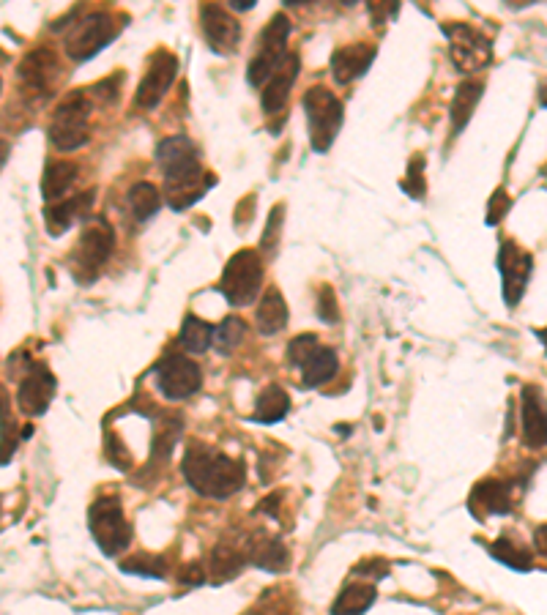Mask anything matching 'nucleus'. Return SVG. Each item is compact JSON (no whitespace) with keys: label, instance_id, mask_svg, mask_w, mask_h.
Returning a JSON list of instances; mask_svg holds the SVG:
<instances>
[{"label":"nucleus","instance_id":"f257e3e1","mask_svg":"<svg viewBox=\"0 0 547 615\" xmlns=\"http://www.w3.org/2000/svg\"><path fill=\"white\" fill-rule=\"evenodd\" d=\"M156 162L165 173V200L173 211H186L189 205H195L200 197L206 195L211 186L217 184L214 175L203 170L197 145L186 137H165L156 145Z\"/></svg>","mask_w":547,"mask_h":615},{"label":"nucleus","instance_id":"f03ea898","mask_svg":"<svg viewBox=\"0 0 547 615\" xmlns=\"http://www.w3.org/2000/svg\"><path fill=\"white\" fill-rule=\"evenodd\" d=\"M181 471H184L186 484L197 495L214 498V501H225L247 484V465L244 462L233 460L228 454L200 441H192L186 446Z\"/></svg>","mask_w":547,"mask_h":615},{"label":"nucleus","instance_id":"7ed1b4c3","mask_svg":"<svg viewBox=\"0 0 547 615\" xmlns=\"http://www.w3.org/2000/svg\"><path fill=\"white\" fill-rule=\"evenodd\" d=\"M93 102L91 88L74 91L55 107L50 123V143L58 151H77L91 140V123H93Z\"/></svg>","mask_w":547,"mask_h":615},{"label":"nucleus","instance_id":"20e7f679","mask_svg":"<svg viewBox=\"0 0 547 615\" xmlns=\"http://www.w3.org/2000/svg\"><path fill=\"white\" fill-rule=\"evenodd\" d=\"M115 249V230L107 219H88L83 227V236L77 241L72 252V271L77 282L91 285L93 279L102 274L107 260Z\"/></svg>","mask_w":547,"mask_h":615},{"label":"nucleus","instance_id":"39448f33","mask_svg":"<svg viewBox=\"0 0 547 615\" xmlns=\"http://www.w3.org/2000/svg\"><path fill=\"white\" fill-rule=\"evenodd\" d=\"M304 113H307V126H310V145L312 151L326 154L345 121V107L342 102L323 85H315L310 91L304 93Z\"/></svg>","mask_w":547,"mask_h":615},{"label":"nucleus","instance_id":"423d86ee","mask_svg":"<svg viewBox=\"0 0 547 615\" xmlns=\"http://www.w3.org/2000/svg\"><path fill=\"white\" fill-rule=\"evenodd\" d=\"M88 525H91L93 542L99 544L104 555L124 553L132 544V525L126 523L121 501L115 495H102L91 503Z\"/></svg>","mask_w":547,"mask_h":615},{"label":"nucleus","instance_id":"0eeeda50","mask_svg":"<svg viewBox=\"0 0 547 615\" xmlns=\"http://www.w3.org/2000/svg\"><path fill=\"white\" fill-rule=\"evenodd\" d=\"M263 287V260L255 249H241L230 257L219 279V290L233 307H247L260 296Z\"/></svg>","mask_w":547,"mask_h":615},{"label":"nucleus","instance_id":"6e6552de","mask_svg":"<svg viewBox=\"0 0 547 615\" xmlns=\"http://www.w3.org/2000/svg\"><path fill=\"white\" fill-rule=\"evenodd\" d=\"M288 36H290V20L285 14H274L269 25L263 28L258 39V52L249 61L247 82L252 88H263L271 74L277 72V66L282 58L288 55Z\"/></svg>","mask_w":547,"mask_h":615},{"label":"nucleus","instance_id":"1a4fd4ad","mask_svg":"<svg viewBox=\"0 0 547 615\" xmlns=\"http://www.w3.org/2000/svg\"><path fill=\"white\" fill-rule=\"evenodd\" d=\"M118 33H121L118 17H113L110 11H93L77 22L72 33L66 36V52L77 63L91 61L93 55H99Z\"/></svg>","mask_w":547,"mask_h":615},{"label":"nucleus","instance_id":"9d476101","mask_svg":"<svg viewBox=\"0 0 547 615\" xmlns=\"http://www.w3.org/2000/svg\"><path fill=\"white\" fill-rule=\"evenodd\" d=\"M444 33L449 39V58L460 72H482L493 63V41L487 39L482 31H476L474 25L446 22Z\"/></svg>","mask_w":547,"mask_h":615},{"label":"nucleus","instance_id":"9b49d317","mask_svg":"<svg viewBox=\"0 0 547 615\" xmlns=\"http://www.w3.org/2000/svg\"><path fill=\"white\" fill-rule=\"evenodd\" d=\"M159 391L165 394V400H189L192 394L203 386V369L195 361L186 359L184 353H167L154 369Z\"/></svg>","mask_w":547,"mask_h":615},{"label":"nucleus","instance_id":"f8f14e48","mask_svg":"<svg viewBox=\"0 0 547 615\" xmlns=\"http://www.w3.org/2000/svg\"><path fill=\"white\" fill-rule=\"evenodd\" d=\"M17 77L22 96H28L31 102H47L58 80V55L50 47H36L20 61Z\"/></svg>","mask_w":547,"mask_h":615},{"label":"nucleus","instance_id":"ddd939ff","mask_svg":"<svg viewBox=\"0 0 547 615\" xmlns=\"http://www.w3.org/2000/svg\"><path fill=\"white\" fill-rule=\"evenodd\" d=\"M55 389H58V380L50 372V367L44 361H31L25 378L20 380V389H17V408L22 410V416H28V419L44 416L52 397H55Z\"/></svg>","mask_w":547,"mask_h":615},{"label":"nucleus","instance_id":"4468645a","mask_svg":"<svg viewBox=\"0 0 547 615\" xmlns=\"http://www.w3.org/2000/svg\"><path fill=\"white\" fill-rule=\"evenodd\" d=\"M178 74V58L170 50H156L148 58V69H145L143 80L137 85L135 102L143 110H154L159 102L165 99V93L170 91V85L176 82Z\"/></svg>","mask_w":547,"mask_h":615},{"label":"nucleus","instance_id":"2eb2a0df","mask_svg":"<svg viewBox=\"0 0 547 615\" xmlns=\"http://www.w3.org/2000/svg\"><path fill=\"white\" fill-rule=\"evenodd\" d=\"M498 271H501V282H504V301L509 307H517L526 293L528 279L534 274V257L528 255L526 249H520L515 241L504 238L501 249H498Z\"/></svg>","mask_w":547,"mask_h":615},{"label":"nucleus","instance_id":"dca6fc26","mask_svg":"<svg viewBox=\"0 0 547 615\" xmlns=\"http://www.w3.org/2000/svg\"><path fill=\"white\" fill-rule=\"evenodd\" d=\"M200 25L208 47L217 55H233L241 44V22L230 14V9L219 3H203L200 6Z\"/></svg>","mask_w":547,"mask_h":615},{"label":"nucleus","instance_id":"f3484780","mask_svg":"<svg viewBox=\"0 0 547 615\" xmlns=\"http://www.w3.org/2000/svg\"><path fill=\"white\" fill-rule=\"evenodd\" d=\"M299 66L301 58L296 52H288V55L282 58V63L277 66V72L271 74L269 80H266V85L260 88V107H263V113L269 115L282 113V107H285L290 99V88H293V82L299 77Z\"/></svg>","mask_w":547,"mask_h":615},{"label":"nucleus","instance_id":"a211bd4d","mask_svg":"<svg viewBox=\"0 0 547 615\" xmlns=\"http://www.w3.org/2000/svg\"><path fill=\"white\" fill-rule=\"evenodd\" d=\"M378 55V47L372 44H348V47H340L331 55V77L340 85H348V82L359 80L367 74V69L375 61Z\"/></svg>","mask_w":547,"mask_h":615},{"label":"nucleus","instance_id":"6ab92c4d","mask_svg":"<svg viewBox=\"0 0 547 615\" xmlns=\"http://www.w3.org/2000/svg\"><path fill=\"white\" fill-rule=\"evenodd\" d=\"M93 197H96V189H88L83 195L47 205V208H44L47 233H50L52 238H61L69 227H74V222H80V219L88 216V211H91L93 205Z\"/></svg>","mask_w":547,"mask_h":615},{"label":"nucleus","instance_id":"aec40b11","mask_svg":"<svg viewBox=\"0 0 547 615\" xmlns=\"http://www.w3.org/2000/svg\"><path fill=\"white\" fill-rule=\"evenodd\" d=\"M512 490L515 484L512 482H482L476 484L474 492H471V501H468V509L476 514V517H485V514H509L512 512Z\"/></svg>","mask_w":547,"mask_h":615},{"label":"nucleus","instance_id":"412c9836","mask_svg":"<svg viewBox=\"0 0 547 615\" xmlns=\"http://www.w3.org/2000/svg\"><path fill=\"white\" fill-rule=\"evenodd\" d=\"M520 400H523V441H526L528 449H542L547 441L542 389H537V386H526Z\"/></svg>","mask_w":547,"mask_h":615},{"label":"nucleus","instance_id":"4be33fe9","mask_svg":"<svg viewBox=\"0 0 547 615\" xmlns=\"http://www.w3.org/2000/svg\"><path fill=\"white\" fill-rule=\"evenodd\" d=\"M296 367L301 369V383H304V389H320V386H326V383L337 375L340 359H337V353L331 348L318 345V348L310 350Z\"/></svg>","mask_w":547,"mask_h":615},{"label":"nucleus","instance_id":"5701e85b","mask_svg":"<svg viewBox=\"0 0 547 615\" xmlns=\"http://www.w3.org/2000/svg\"><path fill=\"white\" fill-rule=\"evenodd\" d=\"M255 326H258L263 337H274L288 326V304L279 293V287H266V293H263L258 304V312H255Z\"/></svg>","mask_w":547,"mask_h":615},{"label":"nucleus","instance_id":"b1692460","mask_svg":"<svg viewBox=\"0 0 547 615\" xmlns=\"http://www.w3.org/2000/svg\"><path fill=\"white\" fill-rule=\"evenodd\" d=\"M77 175H80V167L74 162H66V159L47 164V170L42 175V195L47 205L61 203L77 184Z\"/></svg>","mask_w":547,"mask_h":615},{"label":"nucleus","instance_id":"393cba45","mask_svg":"<svg viewBox=\"0 0 547 615\" xmlns=\"http://www.w3.org/2000/svg\"><path fill=\"white\" fill-rule=\"evenodd\" d=\"M247 564L266 569V572H282V569H288L290 553L288 547L279 539H274V536H255L249 542Z\"/></svg>","mask_w":547,"mask_h":615},{"label":"nucleus","instance_id":"a878e982","mask_svg":"<svg viewBox=\"0 0 547 615\" xmlns=\"http://www.w3.org/2000/svg\"><path fill=\"white\" fill-rule=\"evenodd\" d=\"M247 566V555L236 550L233 544H217L211 550V558H208V572L206 577H211V583H228L233 577L241 574V569Z\"/></svg>","mask_w":547,"mask_h":615},{"label":"nucleus","instance_id":"bb28decb","mask_svg":"<svg viewBox=\"0 0 547 615\" xmlns=\"http://www.w3.org/2000/svg\"><path fill=\"white\" fill-rule=\"evenodd\" d=\"M126 205L135 216V222H148L151 216H156L162 211V195L151 181H137L129 192H126Z\"/></svg>","mask_w":547,"mask_h":615},{"label":"nucleus","instance_id":"cd10ccee","mask_svg":"<svg viewBox=\"0 0 547 615\" xmlns=\"http://www.w3.org/2000/svg\"><path fill=\"white\" fill-rule=\"evenodd\" d=\"M375 585L351 583L345 585L337 596V602L331 607V615H364L375 605Z\"/></svg>","mask_w":547,"mask_h":615},{"label":"nucleus","instance_id":"c85d7f7f","mask_svg":"<svg viewBox=\"0 0 547 615\" xmlns=\"http://www.w3.org/2000/svg\"><path fill=\"white\" fill-rule=\"evenodd\" d=\"M482 91H485V85H482V82L468 80V82H463V85H457L455 99H452V110H449V118H452V126H455L457 134L463 132L465 123L471 121L476 104H479V99H482Z\"/></svg>","mask_w":547,"mask_h":615},{"label":"nucleus","instance_id":"c756f323","mask_svg":"<svg viewBox=\"0 0 547 615\" xmlns=\"http://www.w3.org/2000/svg\"><path fill=\"white\" fill-rule=\"evenodd\" d=\"M290 397L282 386H269L260 391L258 402H255V421L260 424H277L288 416Z\"/></svg>","mask_w":547,"mask_h":615},{"label":"nucleus","instance_id":"7c9ffc66","mask_svg":"<svg viewBox=\"0 0 547 615\" xmlns=\"http://www.w3.org/2000/svg\"><path fill=\"white\" fill-rule=\"evenodd\" d=\"M214 339V326L206 323L197 315H186L184 323H181V334H178V342L186 353H206L208 345Z\"/></svg>","mask_w":547,"mask_h":615},{"label":"nucleus","instance_id":"2f4dec72","mask_svg":"<svg viewBox=\"0 0 547 615\" xmlns=\"http://www.w3.org/2000/svg\"><path fill=\"white\" fill-rule=\"evenodd\" d=\"M121 572L137 574V577H154V580H165L170 572V561L165 555H151V553H135L121 561Z\"/></svg>","mask_w":547,"mask_h":615},{"label":"nucleus","instance_id":"473e14b6","mask_svg":"<svg viewBox=\"0 0 547 615\" xmlns=\"http://www.w3.org/2000/svg\"><path fill=\"white\" fill-rule=\"evenodd\" d=\"M490 555L504 566H509V569H515V572H531V569H534L531 553L523 550L517 542H512V539H506V536H501L498 542L490 544Z\"/></svg>","mask_w":547,"mask_h":615},{"label":"nucleus","instance_id":"72a5a7b5","mask_svg":"<svg viewBox=\"0 0 547 615\" xmlns=\"http://www.w3.org/2000/svg\"><path fill=\"white\" fill-rule=\"evenodd\" d=\"M244 337H247V323L236 318V315H230L219 326H214L211 345H217V350H222V353H230V350H236L244 342Z\"/></svg>","mask_w":547,"mask_h":615},{"label":"nucleus","instance_id":"f704fd0d","mask_svg":"<svg viewBox=\"0 0 547 615\" xmlns=\"http://www.w3.org/2000/svg\"><path fill=\"white\" fill-rule=\"evenodd\" d=\"M9 424V402H6V394L0 389V465H6V460L14 454V446H17V441L9 438Z\"/></svg>","mask_w":547,"mask_h":615},{"label":"nucleus","instance_id":"c9c22d12","mask_svg":"<svg viewBox=\"0 0 547 615\" xmlns=\"http://www.w3.org/2000/svg\"><path fill=\"white\" fill-rule=\"evenodd\" d=\"M403 189L413 197V200H422V195H424V159L422 156H416V159L408 164Z\"/></svg>","mask_w":547,"mask_h":615},{"label":"nucleus","instance_id":"e433bc0d","mask_svg":"<svg viewBox=\"0 0 547 615\" xmlns=\"http://www.w3.org/2000/svg\"><path fill=\"white\" fill-rule=\"evenodd\" d=\"M318 318L323 323H337L340 320V304L334 296V287L323 285L318 293Z\"/></svg>","mask_w":547,"mask_h":615},{"label":"nucleus","instance_id":"4c0bfd02","mask_svg":"<svg viewBox=\"0 0 547 615\" xmlns=\"http://www.w3.org/2000/svg\"><path fill=\"white\" fill-rule=\"evenodd\" d=\"M320 345V339L315 337V334H301V337L296 339H290V345H288V361L296 367L310 350H315Z\"/></svg>","mask_w":547,"mask_h":615},{"label":"nucleus","instance_id":"58836bf2","mask_svg":"<svg viewBox=\"0 0 547 615\" xmlns=\"http://www.w3.org/2000/svg\"><path fill=\"white\" fill-rule=\"evenodd\" d=\"M509 208H512V200L506 195V189H496L493 197H490V205H487V225L496 227L498 222L504 219Z\"/></svg>","mask_w":547,"mask_h":615},{"label":"nucleus","instance_id":"ea45409f","mask_svg":"<svg viewBox=\"0 0 547 615\" xmlns=\"http://www.w3.org/2000/svg\"><path fill=\"white\" fill-rule=\"evenodd\" d=\"M107 454H110V460H113L115 468H124V471L132 468V457H129V451H126L124 443L115 438L113 432H107Z\"/></svg>","mask_w":547,"mask_h":615},{"label":"nucleus","instance_id":"a19ab883","mask_svg":"<svg viewBox=\"0 0 547 615\" xmlns=\"http://www.w3.org/2000/svg\"><path fill=\"white\" fill-rule=\"evenodd\" d=\"M282 214H285V205H277V208L271 211L269 227H266V233H263V241H260V244H263V252H266V246H269L271 236H274V244H277V241H279V227H282Z\"/></svg>","mask_w":547,"mask_h":615},{"label":"nucleus","instance_id":"79ce46f5","mask_svg":"<svg viewBox=\"0 0 547 615\" xmlns=\"http://www.w3.org/2000/svg\"><path fill=\"white\" fill-rule=\"evenodd\" d=\"M356 574H372L375 580H381V577H386L389 574V561H383V558H370V561H362V564L356 566Z\"/></svg>","mask_w":547,"mask_h":615},{"label":"nucleus","instance_id":"37998d69","mask_svg":"<svg viewBox=\"0 0 547 615\" xmlns=\"http://www.w3.org/2000/svg\"><path fill=\"white\" fill-rule=\"evenodd\" d=\"M206 580V572H203V566L197 564V561L195 564H186L184 569H181V583L184 585H203Z\"/></svg>","mask_w":547,"mask_h":615},{"label":"nucleus","instance_id":"c03bdc74","mask_svg":"<svg viewBox=\"0 0 547 615\" xmlns=\"http://www.w3.org/2000/svg\"><path fill=\"white\" fill-rule=\"evenodd\" d=\"M397 9H400V3H389V6H378V3H370V14L375 17V22H378V25H383V22H386V17H394V14H397Z\"/></svg>","mask_w":547,"mask_h":615},{"label":"nucleus","instance_id":"a18cd8bd","mask_svg":"<svg viewBox=\"0 0 547 615\" xmlns=\"http://www.w3.org/2000/svg\"><path fill=\"white\" fill-rule=\"evenodd\" d=\"M230 9H236V11L255 9V0H233V3H230Z\"/></svg>","mask_w":547,"mask_h":615},{"label":"nucleus","instance_id":"49530a36","mask_svg":"<svg viewBox=\"0 0 547 615\" xmlns=\"http://www.w3.org/2000/svg\"><path fill=\"white\" fill-rule=\"evenodd\" d=\"M9 143H6V140H0V170H3V164L9 162Z\"/></svg>","mask_w":547,"mask_h":615},{"label":"nucleus","instance_id":"de8ad7c7","mask_svg":"<svg viewBox=\"0 0 547 615\" xmlns=\"http://www.w3.org/2000/svg\"><path fill=\"white\" fill-rule=\"evenodd\" d=\"M0 91H3V80H0Z\"/></svg>","mask_w":547,"mask_h":615}]
</instances>
